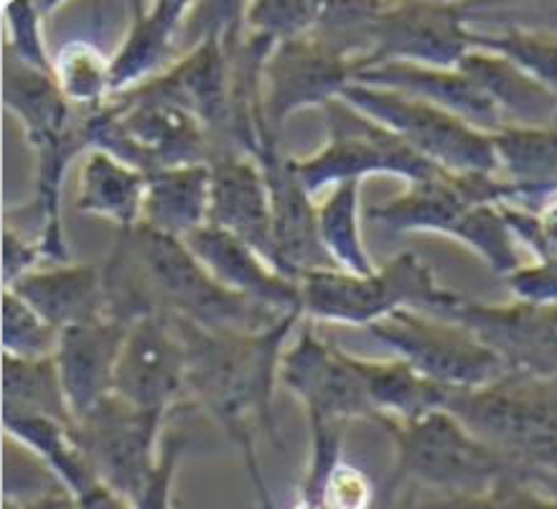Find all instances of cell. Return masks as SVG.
I'll return each instance as SVG.
<instances>
[{"instance_id":"obj_1","label":"cell","mask_w":557,"mask_h":509,"mask_svg":"<svg viewBox=\"0 0 557 509\" xmlns=\"http://www.w3.org/2000/svg\"><path fill=\"white\" fill-rule=\"evenodd\" d=\"M108 319L131 326L153 313L191 321L209 332L260 334L288 316L224 288L184 239L138 224L117 229L115 245L102 265Z\"/></svg>"},{"instance_id":"obj_2","label":"cell","mask_w":557,"mask_h":509,"mask_svg":"<svg viewBox=\"0 0 557 509\" xmlns=\"http://www.w3.org/2000/svg\"><path fill=\"white\" fill-rule=\"evenodd\" d=\"M171 319L186 349V395L227 431L237 446L265 431L281 444L275 425V382L281 359L300 319L288 316L260 334L209 332L191 321Z\"/></svg>"},{"instance_id":"obj_3","label":"cell","mask_w":557,"mask_h":509,"mask_svg":"<svg viewBox=\"0 0 557 509\" xmlns=\"http://www.w3.org/2000/svg\"><path fill=\"white\" fill-rule=\"evenodd\" d=\"M511 199V186L499 176H456L438 171L425 182L408 184L397 197L369 209L372 222L393 232H428L456 239L476 252L488 271L507 278L519 265L517 239L499 204Z\"/></svg>"},{"instance_id":"obj_4","label":"cell","mask_w":557,"mask_h":509,"mask_svg":"<svg viewBox=\"0 0 557 509\" xmlns=\"http://www.w3.org/2000/svg\"><path fill=\"white\" fill-rule=\"evenodd\" d=\"M3 100L21 117L28 146L36 153L34 220L41 258L49 265L70 263V245L62 229V184L70 163L82 151L89 153L85 138V110L72 108L51 74L36 72L16 59H5Z\"/></svg>"},{"instance_id":"obj_5","label":"cell","mask_w":557,"mask_h":509,"mask_svg":"<svg viewBox=\"0 0 557 509\" xmlns=\"http://www.w3.org/2000/svg\"><path fill=\"white\" fill-rule=\"evenodd\" d=\"M395 444V467L385 484V497L412 484L438 494H479L517 479L553 492V484L537 471L486 444L450 410H433L410 423H382Z\"/></svg>"},{"instance_id":"obj_6","label":"cell","mask_w":557,"mask_h":509,"mask_svg":"<svg viewBox=\"0 0 557 509\" xmlns=\"http://www.w3.org/2000/svg\"><path fill=\"white\" fill-rule=\"evenodd\" d=\"M304 316L313 324L367 328L403 309H428L438 316L458 294L435 281L431 265L403 252L369 275L313 271L298 281Z\"/></svg>"},{"instance_id":"obj_7","label":"cell","mask_w":557,"mask_h":509,"mask_svg":"<svg viewBox=\"0 0 557 509\" xmlns=\"http://www.w3.org/2000/svg\"><path fill=\"white\" fill-rule=\"evenodd\" d=\"M446 410L557 492V380L504 374L479 390H454Z\"/></svg>"},{"instance_id":"obj_8","label":"cell","mask_w":557,"mask_h":509,"mask_svg":"<svg viewBox=\"0 0 557 509\" xmlns=\"http://www.w3.org/2000/svg\"><path fill=\"white\" fill-rule=\"evenodd\" d=\"M369 54V34L315 26L298 39L277 41L262 70V108L275 133L300 110L321 108L357 77Z\"/></svg>"},{"instance_id":"obj_9","label":"cell","mask_w":557,"mask_h":509,"mask_svg":"<svg viewBox=\"0 0 557 509\" xmlns=\"http://www.w3.org/2000/svg\"><path fill=\"white\" fill-rule=\"evenodd\" d=\"M326 144L308 159H293V171L304 189L315 197L344 182H364L367 176H397L405 184L425 182L438 166L423 159L400 136L342 97L323 104Z\"/></svg>"},{"instance_id":"obj_10","label":"cell","mask_w":557,"mask_h":509,"mask_svg":"<svg viewBox=\"0 0 557 509\" xmlns=\"http://www.w3.org/2000/svg\"><path fill=\"white\" fill-rule=\"evenodd\" d=\"M342 100L389 127L395 136H400L405 144L446 174L499 176L494 136L476 131L466 120L431 102L367 85H349L342 92Z\"/></svg>"},{"instance_id":"obj_11","label":"cell","mask_w":557,"mask_h":509,"mask_svg":"<svg viewBox=\"0 0 557 509\" xmlns=\"http://www.w3.org/2000/svg\"><path fill=\"white\" fill-rule=\"evenodd\" d=\"M361 332L448 390H479L509 374L502 357L458 321L403 309Z\"/></svg>"},{"instance_id":"obj_12","label":"cell","mask_w":557,"mask_h":509,"mask_svg":"<svg viewBox=\"0 0 557 509\" xmlns=\"http://www.w3.org/2000/svg\"><path fill=\"white\" fill-rule=\"evenodd\" d=\"M281 382L304 402L311 438H344L354 421H372L374 410L349 351L323 342L313 326L298 328L281 359Z\"/></svg>"},{"instance_id":"obj_13","label":"cell","mask_w":557,"mask_h":509,"mask_svg":"<svg viewBox=\"0 0 557 509\" xmlns=\"http://www.w3.org/2000/svg\"><path fill=\"white\" fill-rule=\"evenodd\" d=\"M165 413L135 408L115 393L74 423V440L97 479L131 501L146 489L161 459L158 436Z\"/></svg>"},{"instance_id":"obj_14","label":"cell","mask_w":557,"mask_h":509,"mask_svg":"<svg viewBox=\"0 0 557 509\" xmlns=\"http://www.w3.org/2000/svg\"><path fill=\"white\" fill-rule=\"evenodd\" d=\"M469 51V5L380 3L377 16L369 28V54L359 72L387 62L456 70Z\"/></svg>"},{"instance_id":"obj_15","label":"cell","mask_w":557,"mask_h":509,"mask_svg":"<svg viewBox=\"0 0 557 509\" xmlns=\"http://www.w3.org/2000/svg\"><path fill=\"white\" fill-rule=\"evenodd\" d=\"M252 159L260 163L273 207L277 271L293 281L313 271H336L329 252L323 250L313 197L298 182L293 159L283 156L281 133L270 127L268 117L258 123V151Z\"/></svg>"},{"instance_id":"obj_16","label":"cell","mask_w":557,"mask_h":509,"mask_svg":"<svg viewBox=\"0 0 557 509\" xmlns=\"http://www.w3.org/2000/svg\"><path fill=\"white\" fill-rule=\"evenodd\" d=\"M441 316L471 328L502 357L509 374L557 380V306H494L458 296Z\"/></svg>"},{"instance_id":"obj_17","label":"cell","mask_w":557,"mask_h":509,"mask_svg":"<svg viewBox=\"0 0 557 509\" xmlns=\"http://www.w3.org/2000/svg\"><path fill=\"white\" fill-rule=\"evenodd\" d=\"M112 393L135 408L165 413L186 395V349L165 313L127 326Z\"/></svg>"},{"instance_id":"obj_18","label":"cell","mask_w":557,"mask_h":509,"mask_svg":"<svg viewBox=\"0 0 557 509\" xmlns=\"http://www.w3.org/2000/svg\"><path fill=\"white\" fill-rule=\"evenodd\" d=\"M212 169V207L209 224L243 239L275 268L273 207L260 163L245 153H224ZM281 273V271H277Z\"/></svg>"},{"instance_id":"obj_19","label":"cell","mask_w":557,"mask_h":509,"mask_svg":"<svg viewBox=\"0 0 557 509\" xmlns=\"http://www.w3.org/2000/svg\"><path fill=\"white\" fill-rule=\"evenodd\" d=\"M197 260L224 288L281 313H304L298 281L277 273L262 254L214 224L184 239Z\"/></svg>"},{"instance_id":"obj_20","label":"cell","mask_w":557,"mask_h":509,"mask_svg":"<svg viewBox=\"0 0 557 509\" xmlns=\"http://www.w3.org/2000/svg\"><path fill=\"white\" fill-rule=\"evenodd\" d=\"M127 324L115 319L64 328L54 355L74 423L112 395Z\"/></svg>"},{"instance_id":"obj_21","label":"cell","mask_w":557,"mask_h":509,"mask_svg":"<svg viewBox=\"0 0 557 509\" xmlns=\"http://www.w3.org/2000/svg\"><path fill=\"white\" fill-rule=\"evenodd\" d=\"M351 85L382 87L418 97V100L431 102L435 108L466 120V123L476 127V131L488 133V136L507 127L502 112L488 100L484 89L471 77H466L458 66L456 70H435V66L387 62L357 72Z\"/></svg>"},{"instance_id":"obj_22","label":"cell","mask_w":557,"mask_h":509,"mask_svg":"<svg viewBox=\"0 0 557 509\" xmlns=\"http://www.w3.org/2000/svg\"><path fill=\"white\" fill-rule=\"evenodd\" d=\"M13 290L18 298L49 321L51 326L64 328L89 324V321L108 319L104 309L102 265H49L36 268L26 278H21Z\"/></svg>"},{"instance_id":"obj_23","label":"cell","mask_w":557,"mask_h":509,"mask_svg":"<svg viewBox=\"0 0 557 509\" xmlns=\"http://www.w3.org/2000/svg\"><path fill=\"white\" fill-rule=\"evenodd\" d=\"M189 13H194V9L184 0H176V3L163 0L156 5L133 3L131 32L117 54L110 59L112 95L161 77L176 64L173 62V39L184 26L181 21Z\"/></svg>"},{"instance_id":"obj_24","label":"cell","mask_w":557,"mask_h":509,"mask_svg":"<svg viewBox=\"0 0 557 509\" xmlns=\"http://www.w3.org/2000/svg\"><path fill=\"white\" fill-rule=\"evenodd\" d=\"M349 362L361 380L369 402H372L377 425L387 421L410 423L433 413V410L448 408L454 390L423 377L403 359H361L349 355Z\"/></svg>"},{"instance_id":"obj_25","label":"cell","mask_w":557,"mask_h":509,"mask_svg":"<svg viewBox=\"0 0 557 509\" xmlns=\"http://www.w3.org/2000/svg\"><path fill=\"white\" fill-rule=\"evenodd\" d=\"M499 178L511 186L507 204L540 207L557 191V125H507L494 133Z\"/></svg>"},{"instance_id":"obj_26","label":"cell","mask_w":557,"mask_h":509,"mask_svg":"<svg viewBox=\"0 0 557 509\" xmlns=\"http://www.w3.org/2000/svg\"><path fill=\"white\" fill-rule=\"evenodd\" d=\"M496 104L507 125L545 127L557 125V92L540 85L499 54L471 49L458 64Z\"/></svg>"},{"instance_id":"obj_27","label":"cell","mask_w":557,"mask_h":509,"mask_svg":"<svg viewBox=\"0 0 557 509\" xmlns=\"http://www.w3.org/2000/svg\"><path fill=\"white\" fill-rule=\"evenodd\" d=\"M212 207V169L178 166L148 174L140 224L161 235L186 239L209 224Z\"/></svg>"},{"instance_id":"obj_28","label":"cell","mask_w":557,"mask_h":509,"mask_svg":"<svg viewBox=\"0 0 557 509\" xmlns=\"http://www.w3.org/2000/svg\"><path fill=\"white\" fill-rule=\"evenodd\" d=\"M148 174L104 151H89L79 171L77 209L102 216L117 229H133L143 220Z\"/></svg>"},{"instance_id":"obj_29","label":"cell","mask_w":557,"mask_h":509,"mask_svg":"<svg viewBox=\"0 0 557 509\" xmlns=\"http://www.w3.org/2000/svg\"><path fill=\"white\" fill-rule=\"evenodd\" d=\"M3 429L11 438L28 448L51 479L64 484L74 497L100 482L87 456L82 454L70 425L41 415H3Z\"/></svg>"},{"instance_id":"obj_30","label":"cell","mask_w":557,"mask_h":509,"mask_svg":"<svg viewBox=\"0 0 557 509\" xmlns=\"http://www.w3.org/2000/svg\"><path fill=\"white\" fill-rule=\"evenodd\" d=\"M319 235L336 271L351 275L374 273L364 239H361V182H344L315 204Z\"/></svg>"},{"instance_id":"obj_31","label":"cell","mask_w":557,"mask_h":509,"mask_svg":"<svg viewBox=\"0 0 557 509\" xmlns=\"http://www.w3.org/2000/svg\"><path fill=\"white\" fill-rule=\"evenodd\" d=\"M3 415H41L74 429L54 357L36 362L3 357Z\"/></svg>"},{"instance_id":"obj_32","label":"cell","mask_w":557,"mask_h":509,"mask_svg":"<svg viewBox=\"0 0 557 509\" xmlns=\"http://www.w3.org/2000/svg\"><path fill=\"white\" fill-rule=\"evenodd\" d=\"M471 49L504 57L540 85L557 92V34L534 32L527 26H504L499 32H479L471 26Z\"/></svg>"},{"instance_id":"obj_33","label":"cell","mask_w":557,"mask_h":509,"mask_svg":"<svg viewBox=\"0 0 557 509\" xmlns=\"http://www.w3.org/2000/svg\"><path fill=\"white\" fill-rule=\"evenodd\" d=\"M54 79L77 110H97L112 97L110 59H104L89 41H70L59 49Z\"/></svg>"},{"instance_id":"obj_34","label":"cell","mask_w":557,"mask_h":509,"mask_svg":"<svg viewBox=\"0 0 557 509\" xmlns=\"http://www.w3.org/2000/svg\"><path fill=\"white\" fill-rule=\"evenodd\" d=\"M62 332L39 316L24 298L13 290L3 294V357L26 359H51L57 355Z\"/></svg>"},{"instance_id":"obj_35","label":"cell","mask_w":557,"mask_h":509,"mask_svg":"<svg viewBox=\"0 0 557 509\" xmlns=\"http://www.w3.org/2000/svg\"><path fill=\"white\" fill-rule=\"evenodd\" d=\"M425 509H557V494L530 482H502L479 494H435Z\"/></svg>"},{"instance_id":"obj_36","label":"cell","mask_w":557,"mask_h":509,"mask_svg":"<svg viewBox=\"0 0 557 509\" xmlns=\"http://www.w3.org/2000/svg\"><path fill=\"white\" fill-rule=\"evenodd\" d=\"M323 3H255L245 5V28L275 41L298 39L315 32Z\"/></svg>"},{"instance_id":"obj_37","label":"cell","mask_w":557,"mask_h":509,"mask_svg":"<svg viewBox=\"0 0 557 509\" xmlns=\"http://www.w3.org/2000/svg\"><path fill=\"white\" fill-rule=\"evenodd\" d=\"M5 24H9V57L36 72L54 77V59L49 57L41 39V13L34 3H5Z\"/></svg>"},{"instance_id":"obj_38","label":"cell","mask_w":557,"mask_h":509,"mask_svg":"<svg viewBox=\"0 0 557 509\" xmlns=\"http://www.w3.org/2000/svg\"><path fill=\"white\" fill-rule=\"evenodd\" d=\"M511 235L517 243L530 247L537 260L557 258V197H549L540 207L499 204Z\"/></svg>"},{"instance_id":"obj_39","label":"cell","mask_w":557,"mask_h":509,"mask_svg":"<svg viewBox=\"0 0 557 509\" xmlns=\"http://www.w3.org/2000/svg\"><path fill=\"white\" fill-rule=\"evenodd\" d=\"M323 509H374L377 492L372 479L349 461H338L321 489Z\"/></svg>"},{"instance_id":"obj_40","label":"cell","mask_w":557,"mask_h":509,"mask_svg":"<svg viewBox=\"0 0 557 509\" xmlns=\"http://www.w3.org/2000/svg\"><path fill=\"white\" fill-rule=\"evenodd\" d=\"M504 281L517 296V301L530 306H557V258L519 265Z\"/></svg>"},{"instance_id":"obj_41","label":"cell","mask_w":557,"mask_h":509,"mask_svg":"<svg viewBox=\"0 0 557 509\" xmlns=\"http://www.w3.org/2000/svg\"><path fill=\"white\" fill-rule=\"evenodd\" d=\"M186 440L178 433H173L163 440L161 446V459H158V467L146 484V489L138 494V499L133 501V509H171V497H173V479H176V469L181 461V454H184Z\"/></svg>"},{"instance_id":"obj_42","label":"cell","mask_w":557,"mask_h":509,"mask_svg":"<svg viewBox=\"0 0 557 509\" xmlns=\"http://www.w3.org/2000/svg\"><path fill=\"white\" fill-rule=\"evenodd\" d=\"M41 258V247L36 237H26L18 227H5L3 232V286H16L21 278L36 271Z\"/></svg>"},{"instance_id":"obj_43","label":"cell","mask_w":557,"mask_h":509,"mask_svg":"<svg viewBox=\"0 0 557 509\" xmlns=\"http://www.w3.org/2000/svg\"><path fill=\"white\" fill-rule=\"evenodd\" d=\"M13 497V494H9ZM21 509H79V501L74 494L66 489L64 484L51 482L49 486H39V489L28 494V497H16Z\"/></svg>"},{"instance_id":"obj_44","label":"cell","mask_w":557,"mask_h":509,"mask_svg":"<svg viewBox=\"0 0 557 509\" xmlns=\"http://www.w3.org/2000/svg\"><path fill=\"white\" fill-rule=\"evenodd\" d=\"M239 451H243V456H245L247 474H250V482L255 489V509H275V501H273V497H270L265 476H262V471H260L258 454H255V440H247V444L239 446Z\"/></svg>"},{"instance_id":"obj_45","label":"cell","mask_w":557,"mask_h":509,"mask_svg":"<svg viewBox=\"0 0 557 509\" xmlns=\"http://www.w3.org/2000/svg\"><path fill=\"white\" fill-rule=\"evenodd\" d=\"M79 509H133L131 501H127L123 494H117L115 489H110L108 484L97 482L77 494Z\"/></svg>"},{"instance_id":"obj_46","label":"cell","mask_w":557,"mask_h":509,"mask_svg":"<svg viewBox=\"0 0 557 509\" xmlns=\"http://www.w3.org/2000/svg\"><path fill=\"white\" fill-rule=\"evenodd\" d=\"M389 509H425V507H423V499H420L418 489H410V492H405L400 499L393 501V507Z\"/></svg>"},{"instance_id":"obj_47","label":"cell","mask_w":557,"mask_h":509,"mask_svg":"<svg viewBox=\"0 0 557 509\" xmlns=\"http://www.w3.org/2000/svg\"><path fill=\"white\" fill-rule=\"evenodd\" d=\"M290 509H323V505H321V501H315V499L298 497V499H296V505H293Z\"/></svg>"},{"instance_id":"obj_48","label":"cell","mask_w":557,"mask_h":509,"mask_svg":"<svg viewBox=\"0 0 557 509\" xmlns=\"http://www.w3.org/2000/svg\"><path fill=\"white\" fill-rule=\"evenodd\" d=\"M3 509H21V507H18V499H16V497H9V494H5Z\"/></svg>"},{"instance_id":"obj_49","label":"cell","mask_w":557,"mask_h":509,"mask_svg":"<svg viewBox=\"0 0 557 509\" xmlns=\"http://www.w3.org/2000/svg\"><path fill=\"white\" fill-rule=\"evenodd\" d=\"M553 197H557V191H555V194H553ZM545 201H547V199H545Z\"/></svg>"}]
</instances>
